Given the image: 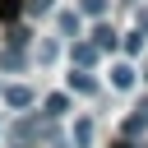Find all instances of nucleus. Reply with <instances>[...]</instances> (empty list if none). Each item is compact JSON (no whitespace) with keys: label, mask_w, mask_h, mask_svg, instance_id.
Masks as SVG:
<instances>
[{"label":"nucleus","mask_w":148,"mask_h":148,"mask_svg":"<svg viewBox=\"0 0 148 148\" xmlns=\"http://www.w3.org/2000/svg\"><path fill=\"white\" fill-rule=\"evenodd\" d=\"M51 134V120H37V116H23V120H14V130H9V143L14 148H32L37 139H46Z\"/></svg>","instance_id":"f257e3e1"},{"label":"nucleus","mask_w":148,"mask_h":148,"mask_svg":"<svg viewBox=\"0 0 148 148\" xmlns=\"http://www.w3.org/2000/svg\"><path fill=\"white\" fill-rule=\"evenodd\" d=\"M5 102H9L14 111H23V106H32V88H23V83H9V88H5Z\"/></svg>","instance_id":"f03ea898"},{"label":"nucleus","mask_w":148,"mask_h":148,"mask_svg":"<svg viewBox=\"0 0 148 148\" xmlns=\"http://www.w3.org/2000/svg\"><path fill=\"white\" fill-rule=\"evenodd\" d=\"M92 46H97V51H116V46H120V37H116L106 23H97V28H92Z\"/></svg>","instance_id":"7ed1b4c3"},{"label":"nucleus","mask_w":148,"mask_h":148,"mask_svg":"<svg viewBox=\"0 0 148 148\" xmlns=\"http://www.w3.org/2000/svg\"><path fill=\"white\" fill-rule=\"evenodd\" d=\"M92 60H97V46H92V42H74V65H79V69H88Z\"/></svg>","instance_id":"20e7f679"},{"label":"nucleus","mask_w":148,"mask_h":148,"mask_svg":"<svg viewBox=\"0 0 148 148\" xmlns=\"http://www.w3.org/2000/svg\"><path fill=\"white\" fill-rule=\"evenodd\" d=\"M69 88H74V92H97V79H92L88 69H74V74H69Z\"/></svg>","instance_id":"39448f33"},{"label":"nucleus","mask_w":148,"mask_h":148,"mask_svg":"<svg viewBox=\"0 0 148 148\" xmlns=\"http://www.w3.org/2000/svg\"><path fill=\"white\" fill-rule=\"evenodd\" d=\"M65 111H69V97H65V92H51V97H46V111H42V116H46V120H56V116H65Z\"/></svg>","instance_id":"423d86ee"},{"label":"nucleus","mask_w":148,"mask_h":148,"mask_svg":"<svg viewBox=\"0 0 148 148\" xmlns=\"http://www.w3.org/2000/svg\"><path fill=\"white\" fill-rule=\"evenodd\" d=\"M111 83L116 88H134V65H111Z\"/></svg>","instance_id":"0eeeda50"},{"label":"nucleus","mask_w":148,"mask_h":148,"mask_svg":"<svg viewBox=\"0 0 148 148\" xmlns=\"http://www.w3.org/2000/svg\"><path fill=\"white\" fill-rule=\"evenodd\" d=\"M92 143V120H74V148H88Z\"/></svg>","instance_id":"6e6552de"},{"label":"nucleus","mask_w":148,"mask_h":148,"mask_svg":"<svg viewBox=\"0 0 148 148\" xmlns=\"http://www.w3.org/2000/svg\"><path fill=\"white\" fill-rule=\"evenodd\" d=\"M23 65V46H9V51H0V69H18Z\"/></svg>","instance_id":"1a4fd4ad"},{"label":"nucleus","mask_w":148,"mask_h":148,"mask_svg":"<svg viewBox=\"0 0 148 148\" xmlns=\"http://www.w3.org/2000/svg\"><path fill=\"white\" fill-rule=\"evenodd\" d=\"M18 14H23V0H0V18L5 23H14Z\"/></svg>","instance_id":"9d476101"},{"label":"nucleus","mask_w":148,"mask_h":148,"mask_svg":"<svg viewBox=\"0 0 148 148\" xmlns=\"http://www.w3.org/2000/svg\"><path fill=\"white\" fill-rule=\"evenodd\" d=\"M143 130H148V116H143V111H134V116L125 120V134H143Z\"/></svg>","instance_id":"9b49d317"},{"label":"nucleus","mask_w":148,"mask_h":148,"mask_svg":"<svg viewBox=\"0 0 148 148\" xmlns=\"http://www.w3.org/2000/svg\"><path fill=\"white\" fill-rule=\"evenodd\" d=\"M56 23H60V32H69V37H79V14H60Z\"/></svg>","instance_id":"f8f14e48"},{"label":"nucleus","mask_w":148,"mask_h":148,"mask_svg":"<svg viewBox=\"0 0 148 148\" xmlns=\"http://www.w3.org/2000/svg\"><path fill=\"white\" fill-rule=\"evenodd\" d=\"M120 46H125V51H130V56H139V51H143V28H139V32H130V37H125V42H120Z\"/></svg>","instance_id":"ddd939ff"},{"label":"nucleus","mask_w":148,"mask_h":148,"mask_svg":"<svg viewBox=\"0 0 148 148\" xmlns=\"http://www.w3.org/2000/svg\"><path fill=\"white\" fill-rule=\"evenodd\" d=\"M83 14H92V18H102V14H106V0H83Z\"/></svg>","instance_id":"4468645a"},{"label":"nucleus","mask_w":148,"mask_h":148,"mask_svg":"<svg viewBox=\"0 0 148 148\" xmlns=\"http://www.w3.org/2000/svg\"><path fill=\"white\" fill-rule=\"evenodd\" d=\"M23 42H28V28L14 23V28H9V46H23Z\"/></svg>","instance_id":"2eb2a0df"},{"label":"nucleus","mask_w":148,"mask_h":148,"mask_svg":"<svg viewBox=\"0 0 148 148\" xmlns=\"http://www.w3.org/2000/svg\"><path fill=\"white\" fill-rule=\"evenodd\" d=\"M23 9H28V14H46V9H51V0H23Z\"/></svg>","instance_id":"dca6fc26"},{"label":"nucleus","mask_w":148,"mask_h":148,"mask_svg":"<svg viewBox=\"0 0 148 148\" xmlns=\"http://www.w3.org/2000/svg\"><path fill=\"white\" fill-rule=\"evenodd\" d=\"M116 148H143V143H134V134H125V139H120Z\"/></svg>","instance_id":"f3484780"},{"label":"nucleus","mask_w":148,"mask_h":148,"mask_svg":"<svg viewBox=\"0 0 148 148\" xmlns=\"http://www.w3.org/2000/svg\"><path fill=\"white\" fill-rule=\"evenodd\" d=\"M139 28H143V32H148V9H139Z\"/></svg>","instance_id":"a211bd4d"},{"label":"nucleus","mask_w":148,"mask_h":148,"mask_svg":"<svg viewBox=\"0 0 148 148\" xmlns=\"http://www.w3.org/2000/svg\"><path fill=\"white\" fill-rule=\"evenodd\" d=\"M139 111H143V116H148V102H143V106H139Z\"/></svg>","instance_id":"6ab92c4d"}]
</instances>
